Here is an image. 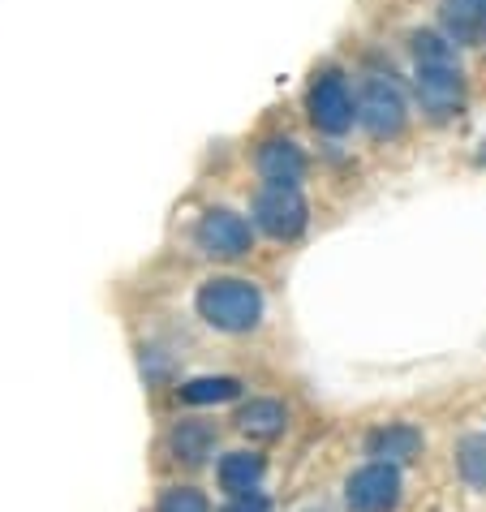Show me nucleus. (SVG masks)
I'll return each mask as SVG.
<instances>
[{
	"label": "nucleus",
	"mask_w": 486,
	"mask_h": 512,
	"mask_svg": "<svg viewBox=\"0 0 486 512\" xmlns=\"http://www.w3.org/2000/svg\"><path fill=\"white\" fill-rule=\"evenodd\" d=\"M413 69H418V99L426 117L448 121L452 112H461L465 82H461V61H456V44L448 35L422 31L413 35Z\"/></svg>",
	"instance_id": "nucleus-1"
},
{
	"label": "nucleus",
	"mask_w": 486,
	"mask_h": 512,
	"mask_svg": "<svg viewBox=\"0 0 486 512\" xmlns=\"http://www.w3.org/2000/svg\"><path fill=\"white\" fill-rule=\"evenodd\" d=\"M194 306H198V315L211 327H220V332H250V327H259V319H263V293L241 276L207 280L203 289H198Z\"/></svg>",
	"instance_id": "nucleus-2"
},
{
	"label": "nucleus",
	"mask_w": 486,
	"mask_h": 512,
	"mask_svg": "<svg viewBox=\"0 0 486 512\" xmlns=\"http://www.w3.org/2000/svg\"><path fill=\"white\" fill-rule=\"evenodd\" d=\"M306 108H310V121L319 125L323 134H345L357 117V104H353L345 78H340L336 69H323V74L310 82Z\"/></svg>",
	"instance_id": "nucleus-3"
},
{
	"label": "nucleus",
	"mask_w": 486,
	"mask_h": 512,
	"mask_svg": "<svg viewBox=\"0 0 486 512\" xmlns=\"http://www.w3.org/2000/svg\"><path fill=\"white\" fill-rule=\"evenodd\" d=\"M194 241H198V250H203L207 259H241V254H250L254 233H250V224L241 220L237 211L211 207L207 216L198 220Z\"/></svg>",
	"instance_id": "nucleus-4"
},
{
	"label": "nucleus",
	"mask_w": 486,
	"mask_h": 512,
	"mask_svg": "<svg viewBox=\"0 0 486 512\" xmlns=\"http://www.w3.org/2000/svg\"><path fill=\"white\" fill-rule=\"evenodd\" d=\"M357 121L366 125L375 138H392L400 134V125H405V95H400V87L392 78H366L362 95H357Z\"/></svg>",
	"instance_id": "nucleus-5"
},
{
	"label": "nucleus",
	"mask_w": 486,
	"mask_h": 512,
	"mask_svg": "<svg viewBox=\"0 0 486 512\" xmlns=\"http://www.w3.org/2000/svg\"><path fill=\"white\" fill-rule=\"evenodd\" d=\"M254 220L271 237H297L306 229V198L297 194V186H263L254 198Z\"/></svg>",
	"instance_id": "nucleus-6"
},
{
	"label": "nucleus",
	"mask_w": 486,
	"mask_h": 512,
	"mask_svg": "<svg viewBox=\"0 0 486 512\" xmlns=\"http://www.w3.org/2000/svg\"><path fill=\"white\" fill-rule=\"evenodd\" d=\"M345 500H349L353 512H392L400 504V474H396V465H383V461L362 465L349 478Z\"/></svg>",
	"instance_id": "nucleus-7"
},
{
	"label": "nucleus",
	"mask_w": 486,
	"mask_h": 512,
	"mask_svg": "<svg viewBox=\"0 0 486 512\" xmlns=\"http://www.w3.org/2000/svg\"><path fill=\"white\" fill-rule=\"evenodd\" d=\"M254 164H259L267 186H297L306 173L302 151H297V142H289V138H267L259 155H254Z\"/></svg>",
	"instance_id": "nucleus-8"
},
{
	"label": "nucleus",
	"mask_w": 486,
	"mask_h": 512,
	"mask_svg": "<svg viewBox=\"0 0 486 512\" xmlns=\"http://www.w3.org/2000/svg\"><path fill=\"white\" fill-rule=\"evenodd\" d=\"M439 13L452 44H486V5H478V0H443Z\"/></svg>",
	"instance_id": "nucleus-9"
},
{
	"label": "nucleus",
	"mask_w": 486,
	"mask_h": 512,
	"mask_svg": "<svg viewBox=\"0 0 486 512\" xmlns=\"http://www.w3.org/2000/svg\"><path fill=\"white\" fill-rule=\"evenodd\" d=\"M366 452L370 457H379L383 465L413 461L422 452V435L413 431V426H405V422H392V426H383V431H375L366 439Z\"/></svg>",
	"instance_id": "nucleus-10"
},
{
	"label": "nucleus",
	"mask_w": 486,
	"mask_h": 512,
	"mask_svg": "<svg viewBox=\"0 0 486 512\" xmlns=\"http://www.w3.org/2000/svg\"><path fill=\"white\" fill-rule=\"evenodd\" d=\"M168 448H173L177 461H185V465H203L211 457V448H216V431H211L207 422H177L173 435H168Z\"/></svg>",
	"instance_id": "nucleus-11"
},
{
	"label": "nucleus",
	"mask_w": 486,
	"mask_h": 512,
	"mask_svg": "<svg viewBox=\"0 0 486 512\" xmlns=\"http://www.w3.org/2000/svg\"><path fill=\"white\" fill-rule=\"evenodd\" d=\"M216 474H220V487L228 495H250V491H259L263 457H254V452H228Z\"/></svg>",
	"instance_id": "nucleus-12"
},
{
	"label": "nucleus",
	"mask_w": 486,
	"mask_h": 512,
	"mask_svg": "<svg viewBox=\"0 0 486 512\" xmlns=\"http://www.w3.org/2000/svg\"><path fill=\"white\" fill-rule=\"evenodd\" d=\"M284 422H289V409H284L280 401H250V405H241V414H237V426L254 439L280 435Z\"/></svg>",
	"instance_id": "nucleus-13"
},
{
	"label": "nucleus",
	"mask_w": 486,
	"mask_h": 512,
	"mask_svg": "<svg viewBox=\"0 0 486 512\" xmlns=\"http://www.w3.org/2000/svg\"><path fill=\"white\" fill-rule=\"evenodd\" d=\"M237 392H241V383L228 379V375H211V379H190V383H181V401H190V405H220V401H233Z\"/></svg>",
	"instance_id": "nucleus-14"
},
{
	"label": "nucleus",
	"mask_w": 486,
	"mask_h": 512,
	"mask_svg": "<svg viewBox=\"0 0 486 512\" xmlns=\"http://www.w3.org/2000/svg\"><path fill=\"white\" fill-rule=\"evenodd\" d=\"M155 512H211V504H207V495L194 487H168Z\"/></svg>",
	"instance_id": "nucleus-15"
},
{
	"label": "nucleus",
	"mask_w": 486,
	"mask_h": 512,
	"mask_svg": "<svg viewBox=\"0 0 486 512\" xmlns=\"http://www.w3.org/2000/svg\"><path fill=\"white\" fill-rule=\"evenodd\" d=\"M220 512H267V495H259V491H250V495H233Z\"/></svg>",
	"instance_id": "nucleus-16"
},
{
	"label": "nucleus",
	"mask_w": 486,
	"mask_h": 512,
	"mask_svg": "<svg viewBox=\"0 0 486 512\" xmlns=\"http://www.w3.org/2000/svg\"><path fill=\"white\" fill-rule=\"evenodd\" d=\"M478 5H486V0H478Z\"/></svg>",
	"instance_id": "nucleus-17"
}]
</instances>
